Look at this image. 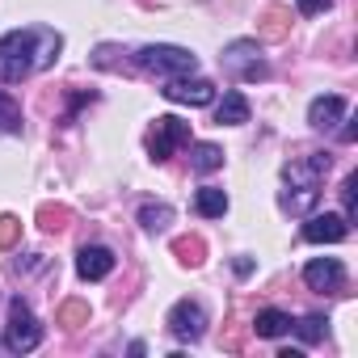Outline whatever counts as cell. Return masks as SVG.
Instances as JSON below:
<instances>
[{
  "mask_svg": "<svg viewBox=\"0 0 358 358\" xmlns=\"http://www.w3.org/2000/svg\"><path fill=\"white\" fill-rule=\"evenodd\" d=\"M64 51V38L47 26H26V30H9L0 34V80H26L43 68H51Z\"/></svg>",
  "mask_w": 358,
  "mask_h": 358,
  "instance_id": "obj_1",
  "label": "cell"
},
{
  "mask_svg": "<svg viewBox=\"0 0 358 358\" xmlns=\"http://www.w3.org/2000/svg\"><path fill=\"white\" fill-rule=\"evenodd\" d=\"M135 68L148 72V76H160V80H173V76H194L199 72V55L186 51V47H169V43H156V47H139L135 51Z\"/></svg>",
  "mask_w": 358,
  "mask_h": 358,
  "instance_id": "obj_2",
  "label": "cell"
},
{
  "mask_svg": "<svg viewBox=\"0 0 358 358\" xmlns=\"http://www.w3.org/2000/svg\"><path fill=\"white\" fill-rule=\"evenodd\" d=\"M220 64H224V72H228L232 80H266V76H270V64L262 59V47H257L253 38L228 43L224 55H220Z\"/></svg>",
  "mask_w": 358,
  "mask_h": 358,
  "instance_id": "obj_3",
  "label": "cell"
},
{
  "mask_svg": "<svg viewBox=\"0 0 358 358\" xmlns=\"http://www.w3.org/2000/svg\"><path fill=\"white\" fill-rule=\"evenodd\" d=\"M38 341H43V324L34 320L30 303L17 295V299L9 303V329H5V345H9L13 354H30V350H38Z\"/></svg>",
  "mask_w": 358,
  "mask_h": 358,
  "instance_id": "obj_4",
  "label": "cell"
},
{
  "mask_svg": "<svg viewBox=\"0 0 358 358\" xmlns=\"http://www.w3.org/2000/svg\"><path fill=\"white\" fill-rule=\"evenodd\" d=\"M182 143H190V122L164 114V118H156V127H152V135H148V156H152L156 164H164V160L173 156V148H182Z\"/></svg>",
  "mask_w": 358,
  "mask_h": 358,
  "instance_id": "obj_5",
  "label": "cell"
},
{
  "mask_svg": "<svg viewBox=\"0 0 358 358\" xmlns=\"http://www.w3.org/2000/svg\"><path fill=\"white\" fill-rule=\"evenodd\" d=\"M169 333L177 337V341H199L203 333H207V312H203V303H194V299H182V303H173L169 308Z\"/></svg>",
  "mask_w": 358,
  "mask_h": 358,
  "instance_id": "obj_6",
  "label": "cell"
},
{
  "mask_svg": "<svg viewBox=\"0 0 358 358\" xmlns=\"http://www.w3.org/2000/svg\"><path fill=\"white\" fill-rule=\"evenodd\" d=\"M160 93L177 106H211L215 101V85L203 76H173V80H164Z\"/></svg>",
  "mask_w": 358,
  "mask_h": 358,
  "instance_id": "obj_7",
  "label": "cell"
},
{
  "mask_svg": "<svg viewBox=\"0 0 358 358\" xmlns=\"http://www.w3.org/2000/svg\"><path fill=\"white\" fill-rule=\"evenodd\" d=\"M303 282L308 291H320V295H337L345 287V266L337 257H316L303 266Z\"/></svg>",
  "mask_w": 358,
  "mask_h": 358,
  "instance_id": "obj_8",
  "label": "cell"
},
{
  "mask_svg": "<svg viewBox=\"0 0 358 358\" xmlns=\"http://www.w3.org/2000/svg\"><path fill=\"white\" fill-rule=\"evenodd\" d=\"M345 236H350V220L337 215V211L312 215V220L303 224V241H308V245H337V241H345Z\"/></svg>",
  "mask_w": 358,
  "mask_h": 358,
  "instance_id": "obj_9",
  "label": "cell"
},
{
  "mask_svg": "<svg viewBox=\"0 0 358 358\" xmlns=\"http://www.w3.org/2000/svg\"><path fill=\"white\" fill-rule=\"evenodd\" d=\"M110 270H114V253L106 245H85L76 253V274L85 282H101V278H110Z\"/></svg>",
  "mask_w": 358,
  "mask_h": 358,
  "instance_id": "obj_10",
  "label": "cell"
},
{
  "mask_svg": "<svg viewBox=\"0 0 358 358\" xmlns=\"http://www.w3.org/2000/svg\"><path fill=\"white\" fill-rule=\"evenodd\" d=\"M345 114H350L345 97L329 93V97H316V101L308 106V127H316V131H333V127H337Z\"/></svg>",
  "mask_w": 358,
  "mask_h": 358,
  "instance_id": "obj_11",
  "label": "cell"
},
{
  "mask_svg": "<svg viewBox=\"0 0 358 358\" xmlns=\"http://www.w3.org/2000/svg\"><path fill=\"white\" fill-rule=\"evenodd\" d=\"M215 122H220V127H241V122H249V97H245V93H224V101L215 106Z\"/></svg>",
  "mask_w": 358,
  "mask_h": 358,
  "instance_id": "obj_12",
  "label": "cell"
},
{
  "mask_svg": "<svg viewBox=\"0 0 358 358\" xmlns=\"http://www.w3.org/2000/svg\"><path fill=\"white\" fill-rule=\"evenodd\" d=\"M194 211H199L203 220H224V215H228V194H224L220 186H203V190L194 194Z\"/></svg>",
  "mask_w": 358,
  "mask_h": 358,
  "instance_id": "obj_13",
  "label": "cell"
},
{
  "mask_svg": "<svg viewBox=\"0 0 358 358\" xmlns=\"http://www.w3.org/2000/svg\"><path fill=\"white\" fill-rule=\"evenodd\" d=\"M253 329H257V337H282V333L291 329V316L278 312V308H262V312L253 316Z\"/></svg>",
  "mask_w": 358,
  "mask_h": 358,
  "instance_id": "obj_14",
  "label": "cell"
},
{
  "mask_svg": "<svg viewBox=\"0 0 358 358\" xmlns=\"http://www.w3.org/2000/svg\"><path fill=\"white\" fill-rule=\"evenodd\" d=\"M190 164H194V173H215L224 164V148L220 143H190Z\"/></svg>",
  "mask_w": 358,
  "mask_h": 358,
  "instance_id": "obj_15",
  "label": "cell"
},
{
  "mask_svg": "<svg viewBox=\"0 0 358 358\" xmlns=\"http://www.w3.org/2000/svg\"><path fill=\"white\" fill-rule=\"evenodd\" d=\"M139 224H143V232H164L173 224V211L164 203H143L139 207Z\"/></svg>",
  "mask_w": 358,
  "mask_h": 358,
  "instance_id": "obj_16",
  "label": "cell"
},
{
  "mask_svg": "<svg viewBox=\"0 0 358 358\" xmlns=\"http://www.w3.org/2000/svg\"><path fill=\"white\" fill-rule=\"evenodd\" d=\"M0 135H22V106L9 93H0Z\"/></svg>",
  "mask_w": 358,
  "mask_h": 358,
  "instance_id": "obj_17",
  "label": "cell"
},
{
  "mask_svg": "<svg viewBox=\"0 0 358 358\" xmlns=\"http://www.w3.org/2000/svg\"><path fill=\"white\" fill-rule=\"evenodd\" d=\"M173 253H177V262H182V266H203V241L199 236H177L173 241Z\"/></svg>",
  "mask_w": 358,
  "mask_h": 358,
  "instance_id": "obj_18",
  "label": "cell"
},
{
  "mask_svg": "<svg viewBox=\"0 0 358 358\" xmlns=\"http://www.w3.org/2000/svg\"><path fill=\"white\" fill-rule=\"evenodd\" d=\"M324 324H329V320H324V316H316V312H312V316H303V320H299V324H295V333H299V337H303V341H308V345H316V341H320V337H324Z\"/></svg>",
  "mask_w": 358,
  "mask_h": 358,
  "instance_id": "obj_19",
  "label": "cell"
},
{
  "mask_svg": "<svg viewBox=\"0 0 358 358\" xmlns=\"http://www.w3.org/2000/svg\"><path fill=\"white\" fill-rule=\"evenodd\" d=\"M38 224H43L47 232L68 228V207H43V211H38Z\"/></svg>",
  "mask_w": 358,
  "mask_h": 358,
  "instance_id": "obj_20",
  "label": "cell"
},
{
  "mask_svg": "<svg viewBox=\"0 0 358 358\" xmlns=\"http://www.w3.org/2000/svg\"><path fill=\"white\" fill-rule=\"evenodd\" d=\"M17 236H22L17 215H0V249H13V245H17Z\"/></svg>",
  "mask_w": 358,
  "mask_h": 358,
  "instance_id": "obj_21",
  "label": "cell"
},
{
  "mask_svg": "<svg viewBox=\"0 0 358 358\" xmlns=\"http://www.w3.org/2000/svg\"><path fill=\"white\" fill-rule=\"evenodd\" d=\"M85 320H89V308H85V303H64V308H59V324L80 329Z\"/></svg>",
  "mask_w": 358,
  "mask_h": 358,
  "instance_id": "obj_22",
  "label": "cell"
},
{
  "mask_svg": "<svg viewBox=\"0 0 358 358\" xmlns=\"http://www.w3.org/2000/svg\"><path fill=\"white\" fill-rule=\"evenodd\" d=\"M354 190H358V173H350L345 182H341V203H345V211H341V215H345L350 224H354Z\"/></svg>",
  "mask_w": 358,
  "mask_h": 358,
  "instance_id": "obj_23",
  "label": "cell"
},
{
  "mask_svg": "<svg viewBox=\"0 0 358 358\" xmlns=\"http://www.w3.org/2000/svg\"><path fill=\"white\" fill-rule=\"evenodd\" d=\"M282 17H287V9H270L266 13V38H282V26H278Z\"/></svg>",
  "mask_w": 358,
  "mask_h": 358,
  "instance_id": "obj_24",
  "label": "cell"
},
{
  "mask_svg": "<svg viewBox=\"0 0 358 358\" xmlns=\"http://www.w3.org/2000/svg\"><path fill=\"white\" fill-rule=\"evenodd\" d=\"M295 5H299V13H303V17H312V13H324L333 0H295Z\"/></svg>",
  "mask_w": 358,
  "mask_h": 358,
  "instance_id": "obj_25",
  "label": "cell"
},
{
  "mask_svg": "<svg viewBox=\"0 0 358 358\" xmlns=\"http://www.w3.org/2000/svg\"><path fill=\"white\" fill-rule=\"evenodd\" d=\"M345 127H341V143H354L358 139V127H354V118H341Z\"/></svg>",
  "mask_w": 358,
  "mask_h": 358,
  "instance_id": "obj_26",
  "label": "cell"
}]
</instances>
